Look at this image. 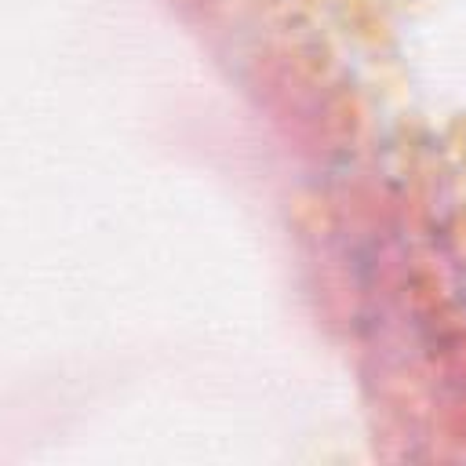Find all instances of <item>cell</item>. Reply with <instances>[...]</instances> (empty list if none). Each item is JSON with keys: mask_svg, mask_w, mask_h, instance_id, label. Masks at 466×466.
Returning <instances> with one entry per match:
<instances>
[{"mask_svg": "<svg viewBox=\"0 0 466 466\" xmlns=\"http://www.w3.org/2000/svg\"><path fill=\"white\" fill-rule=\"evenodd\" d=\"M339 204L328 189L320 186H299L288 197V226L295 229V237L309 240V244H324L339 233Z\"/></svg>", "mask_w": 466, "mask_h": 466, "instance_id": "obj_4", "label": "cell"}, {"mask_svg": "<svg viewBox=\"0 0 466 466\" xmlns=\"http://www.w3.org/2000/svg\"><path fill=\"white\" fill-rule=\"evenodd\" d=\"M379 397L382 404L404 419V422H419V419H430L437 400H433V379L411 364H390L382 368L379 375Z\"/></svg>", "mask_w": 466, "mask_h": 466, "instance_id": "obj_3", "label": "cell"}, {"mask_svg": "<svg viewBox=\"0 0 466 466\" xmlns=\"http://www.w3.org/2000/svg\"><path fill=\"white\" fill-rule=\"evenodd\" d=\"M339 29L368 55H393L397 47V7L393 0H331Z\"/></svg>", "mask_w": 466, "mask_h": 466, "instance_id": "obj_2", "label": "cell"}, {"mask_svg": "<svg viewBox=\"0 0 466 466\" xmlns=\"http://www.w3.org/2000/svg\"><path fill=\"white\" fill-rule=\"evenodd\" d=\"M433 350L441 357V371L466 386V331H459L444 342H433Z\"/></svg>", "mask_w": 466, "mask_h": 466, "instance_id": "obj_5", "label": "cell"}, {"mask_svg": "<svg viewBox=\"0 0 466 466\" xmlns=\"http://www.w3.org/2000/svg\"><path fill=\"white\" fill-rule=\"evenodd\" d=\"M441 426H444V433H448V437L466 441V390L448 404V411L441 415Z\"/></svg>", "mask_w": 466, "mask_h": 466, "instance_id": "obj_7", "label": "cell"}, {"mask_svg": "<svg viewBox=\"0 0 466 466\" xmlns=\"http://www.w3.org/2000/svg\"><path fill=\"white\" fill-rule=\"evenodd\" d=\"M455 164H459V171H462V178H466V149L455 157Z\"/></svg>", "mask_w": 466, "mask_h": 466, "instance_id": "obj_8", "label": "cell"}, {"mask_svg": "<svg viewBox=\"0 0 466 466\" xmlns=\"http://www.w3.org/2000/svg\"><path fill=\"white\" fill-rule=\"evenodd\" d=\"M441 233H444V244H448L451 258L466 266V204H455V208L448 211Z\"/></svg>", "mask_w": 466, "mask_h": 466, "instance_id": "obj_6", "label": "cell"}, {"mask_svg": "<svg viewBox=\"0 0 466 466\" xmlns=\"http://www.w3.org/2000/svg\"><path fill=\"white\" fill-rule=\"evenodd\" d=\"M320 124L339 149L364 153L379 138V102L364 87V80L342 76L320 95Z\"/></svg>", "mask_w": 466, "mask_h": 466, "instance_id": "obj_1", "label": "cell"}]
</instances>
